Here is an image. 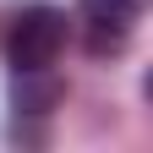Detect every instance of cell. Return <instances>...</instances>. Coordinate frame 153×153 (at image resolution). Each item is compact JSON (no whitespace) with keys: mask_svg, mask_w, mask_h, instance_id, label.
Wrapping results in <instances>:
<instances>
[{"mask_svg":"<svg viewBox=\"0 0 153 153\" xmlns=\"http://www.w3.org/2000/svg\"><path fill=\"white\" fill-rule=\"evenodd\" d=\"M66 49V11L49 6V0H33V6L16 11V22L6 33V66L11 71H44L60 60Z\"/></svg>","mask_w":153,"mask_h":153,"instance_id":"6da1fadb","label":"cell"},{"mask_svg":"<svg viewBox=\"0 0 153 153\" xmlns=\"http://www.w3.org/2000/svg\"><path fill=\"white\" fill-rule=\"evenodd\" d=\"M60 99H66V82L49 66L44 71H16V82H11V109L16 115H49Z\"/></svg>","mask_w":153,"mask_h":153,"instance_id":"3957f363","label":"cell"},{"mask_svg":"<svg viewBox=\"0 0 153 153\" xmlns=\"http://www.w3.org/2000/svg\"><path fill=\"white\" fill-rule=\"evenodd\" d=\"M76 16L88 22V49L93 55H115V49H126V38L131 27H137V16H142V0H76Z\"/></svg>","mask_w":153,"mask_h":153,"instance_id":"7a4b0ae2","label":"cell"}]
</instances>
